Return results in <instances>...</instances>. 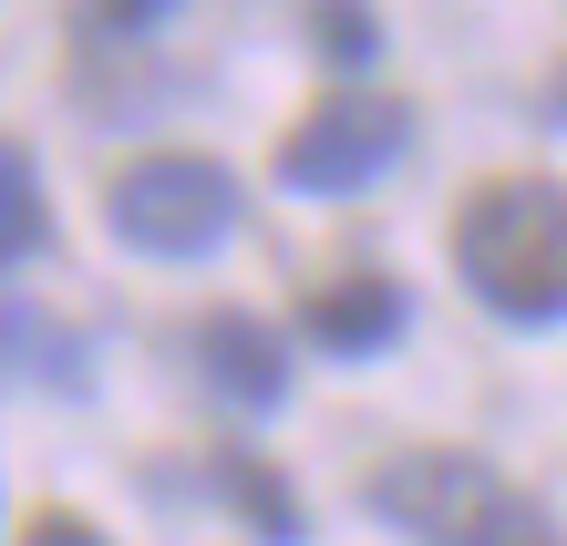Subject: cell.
Listing matches in <instances>:
<instances>
[{"mask_svg":"<svg viewBox=\"0 0 567 546\" xmlns=\"http://www.w3.org/2000/svg\"><path fill=\"white\" fill-rule=\"evenodd\" d=\"M403 134H413V114L392 104V93H330V104H310L279 134V176L299 196H351V186H372L382 165L403 155Z\"/></svg>","mask_w":567,"mask_h":546,"instance_id":"obj_4","label":"cell"},{"mask_svg":"<svg viewBox=\"0 0 567 546\" xmlns=\"http://www.w3.org/2000/svg\"><path fill=\"white\" fill-rule=\"evenodd\" d=\"M104 217L124 248L145 258H207L227 227H238V176L217 155H135L104 186Z\"/></svg>","mask_w":567,"mask_h":546,"instance_id":"obj_3","label":"cell"},{"mask_svg":"<svg viewBox=\"0 0 567 546\" xmlns=\"http://www.w3.org/2000/svg\"><path fill=\"white\" fill-rule=\"evenodd\" d=\"M310 21H320V52H330V62H372V52H382V21H372V0H320Z\"/></svg>","mask_w":567,"mask_h":546,"instance_id":"obj_9","label":"cell"},{"mask_svg":"<svg viewBox=\"0 0 567 546\" xmlns=\"http://www.w3.org/2000/svg\"><path fill=\"white\" fill-rule=\"evenodd\" d=\"M557 104H567V73H557Z\"/></svg>","mask_w":567,"mask_h":546,"instance_id":"obj_12","label":"cell"},{"mask_svg":"<svg viewBox=\"0 0 567 546\" xmlns=\"http://www.w3.org/2000/svg\"><path fill=\"white\" fill-rule=\"evenodd\" d=\"M42 248V176H31V155L0 134V268Z\"/></svg>","mask_w":567,"mask_h":546,"instance_id":"obj_7","label":"cell"},{"mask_svg":"<svg viewBox=\"0 0 567 546\" xmlns=\"http://www.w3.org/2000/svg\"><path fill=\"white\" fill-rule=\"evenodd\" d=\"M361 495H372L403 536H423V546H537L526 495L495 464H475V454H403V464H382Z\"/></svg>","mask_w":567,"mask_h":546,"instance_id":"obj_2","label":"cell"},{"mask_svg":"<svg viewBox=\"0 0 567 546\" xmlns=\"http://www.w3.org/2000/svg\"><path fill=\"white\" fill-rule=\"evenodd\" d=\"M403 320H413V299H403L392 268H341V279H320L310 310H299V330H310L320 351H341V361H372Z\"/></svg>","mask_w":567,"mask_h":546,"instance_id":"obj_5","label":"cell"},{"mask_svg":"<svg viewBox=\"0 0 567 546\" xmlns=\"http://www.w3.org/2000/svg\"><path fill=\"white\" fill-rule=\"evenodd\" d=\"M227 485H238V505H248V526L269 536V546H289V536H299V495L279 485L269 464H248V454H238V464H227Z\"/></svg>","mask_w":567,"mask_h":546,"instance_id":"obj_8","label":"cell"},{"mask_svg":"<svg viewBox=\"0 0 567 546\" xmlns=\"http://www.w3.org/2000/svg\"><path fill=\"white\" fill-rule=\"evenodd\" d=\"M176 0H83V31L93 42H135V31H155Z\"/></svg>","mask_w":567,"mask_h":546,"instance_id":"obj_10","label":"cell"},{"mask_svg":"<svg viewBox=\"0 0 567 546\" xmlns=\"http://www.w3.org/2000/svg\"><path fill=\"white\" fill-rule=\"evenodd\" d=\"M196 361H207V382L238 402V413H279V392H289V340L269 320H248V310L196 320Z\"/></svg>","mask_w":567,"mask_h":546,"instance_id":"obj_6","label":"cell"},{"mask_svg":"<svg viewBox=\"0 0 567 546\" xmlns=\"http://www.w3.org/2000/svg\"><path fill=\"white\" fill-rule=\"evenodd\" d=\"M454 268L495 320L547 330L567 320V186L547 176H495L454 207Z\"/></svg>","mask_w":567,"mask_h":546,"instance_id":"obj_1","label":"cell"},{"mask_svg":"<svg viewBox=\"0 0 567 546\" xmlns=\"http://www.w3.org/2000/svg\"><path fill=\"white\" fill-rule=\"evenodd\" d=\"M21 546H104V526H83V516H62V505H52V516L21 526Z\"/></svg>","mask_w":567,"mask_h":546,"instance_id":"obj_11","label":"cell"}]
</instances>
